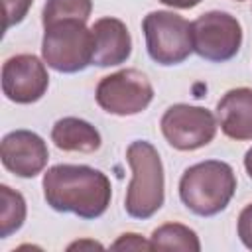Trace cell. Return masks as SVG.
Here are the masks:
<instances>
[{
	"label": "cell",
	"mask_w": 252,
	"mask_h": 252,
	"mask_svg": "<svg viewBox=\"0 0 252 252\" xmlns=\"http://www.w3.org/2000/svg\"><path fill=\"white\" fill-rule=\"evenodd\" d=\"M45 203L57 213H73L81 219H98L112 197L110 179L89 165L59 163L43 175Z\"/></svg>",
	"instance_id": "obj_1"
},
{
	"label": "cell",
	"mask_w": 252,
	"mask_h": 252,
	"mask_svg": "<svg viewBox=\"0 0 252 252\" xmlns=\"http://www.w3.org/2000/svg\"><path fill=\"white\" fill-rule=\"evenodd\" d=\"M234 191V169L220 159L199 161L187 167L179 179L181 203L199 217H215L224 211Z\"/></svg>",
	"instance_id": "obj_2"
},
{
	"label": "cell",
	"mask_w": 252,
	"mask_h": 252,
	"mask_svg": "<svg viewBox=\"0 0 252 252\" xmlns=\"http://www.w3.org/2000/svg\"><path fill=\"white\" fill-rule=\"evenodd\" d=\"M126 161L132 169V181L126 191L124 209L132 219H150L161 209L165 199L159 154L150 142L136 140L126 150Z\"/></svg>",
	"instance_id": "obj_3"
},
{
	"label": "cell",
	"mask_w": 252,
	"mask_h": 252,
	"mask_svg": "<svg viewBox=\"0 0 252 252\" xmlns=\"http://www.w3.org/2000/svg\"><path fill=\"white\" fill-rule=\"evenodd\" d=\"M41 57L59 73H79L93 63L94 37L87 22L67 18L43 26Z\"/></svg>",
	"instance_id": "obj_4"
},
{
	"label": "cell",
	"mask_w": 252,
	"mask_h": 252,
	"mask_svg": "<svg viewBox=\"0 0 252 252\" xmlns=\"http://www.w3.org/2000/svg\"><path fill=\"white\" fill-rule=\"evenodd\" d=\"M148 55L159 65L183 63L193 51L191 24L167 10L150 12L142 22Z\"/></svg>",
	"instance_id": "obj_5"
},
{
	"label": "cell",
	"mask_w": 252,
	"mask_h": 252,
	"mask_svg": "<svg viewBox=\"0 0 252 252\" xmlns=\"http://www.w3.org/2000/svg\"><path fill=\"white\" fill-rule=\"evenodd\" d=\"M94 98L96 104L108 114L132 116L150 106L154 87L142 71L122 69L98 81Z\"/></svg>",
	"instance_id": "obj_6"
},
{
	"label": "cell",
	"mask_w": 252,
	"mask_h": 252,
	"mask_svg": "<svg viewBox=\"0 0 252 252\" xmlns=\"http://www.w3.org/2000/svg\"><path fill=\"white\" fill-rule=\"evenodd\" d=\"M193 51L213 63L232 59L242 43V28L234 16L220 10L201 14L191 22Z\"/></svg>",
	"instance_id": "obj_7"
},
{
	"label": "cell",
	"mask_w": 252,
	"mask_h": 252,
	"mask_svg": "<svg viewBox=\"0 0 252 252\" xmlns=\"http://www.w3.org/2000/svg\"><path fill=\"white\" fill-rule=\"evenodd\" d=\"M159 128L171 148L179 152H193L213 142L219 124L211 110L179 102L163 112Z\"/></svg>",
	"instance_id": "obj_8"
},
{
	"label": "cell",
	"mask_w": 252,
	"mask_h": 252,
	"mask_svg": "<svg viewBox=\"0 0 252 252\" xmlns=\"http://www.w3.org/2000/svg\"><path fill=\"white\" fill-rule=\"evenodd\" d=\"M49 87L45 63L32 53H20L2 65V93L16 104L37 102Z\"/></svg>",
	"instance_id": "obj_9"
},
{
	"label": "cell",
	"mask_w": 252,
	"mask_h": 252,
	"mask_svg": "<svg viewBox=\"0 0 252 252\" xmlns=\"http://www.w3.org/2000/svg\"><path fill=\"white\" fill-rule=\"evenodd\" d=\"M0 158L2 165L10 173L30 179L43 171L49 159V152L39 134L32 130H14L2 138Z\"/></svg>",
	"instance_id": "obj_10"
},
{
	"label": "cell",
	"mask_w": 252,
	"mask_h": 252,
	"mask_svg": "<svg viewBox=\"0 0 252 252\" xmlns=\"http://www.w3.org/2000/svg\"><path fill=\"white\" fill-rule=\"evenodd\" d=\"M94 53L93 63L98 67H112L124 63L132 53V37L126 24L118 18H100L93 24Z\"/></svg>",
	"instance_id": "obj_11"
},
{
	"label": "cell",
	"mask_w": 252,
	"mask_h": 252,
	"mask_svg": "<svg viewBox=\"0 0 252 252\" xmlns=\"http://www.w3.org/2000/svg\"><path fill=\"white\" fill-rule=\"evenodd\" d=\"M217 118L226 138L236 142L252 140V89L226 91L217 102Z\"/></svg>",
	"instance_id": "obj_12"
},
{
	"label": "cell",
	"mask_w": 252,
	"mask_h": 252,
	"mask_svg": "<svg viewBox=\"0 0 252 252\" xmlns=\"http://www.w3.org/2000/svg\"><path fill=\"white\" fill-rule=\"evenodd\" d=\"M51 142L63 152L93 154L100 148V134L91 122L77 116H65L53 124Z\"/></svg>",
	"instance_id": "obj_13"
},
{
	"label": "cell",
	"mask_w": 252,
	"mask_h": 252,
	"mask_svg": "<svg viewBox=\"0 0 252 252\" xmlns=\"http://www.w3.org/2000/svg\"><path fill=\"white\" fill-rule=\"evenodd\" d=\"M152 250H181V252H199L201 242L193 228L181 222H165L158 226L150 236Z\"/></svg>",
	"instance_id": "obj_14"
},
{
	"label": "cell",
	"mask_w": 252,
	"mask_h": 252,
	"mask_svg": "<svg viewBox=\"0 0 252 252\" xmlns=\"http://www.w3.org/2000/svg\"><path fill=\"white\" fill-rule=\"evenodd\" d=\"M0 236L8 238L26 220V201L22 193L14 191L8 185H0Z\"/></svg>",
	"instance_id": "obj_15"
},
{
	"label": "cell",
	"mask_w": 252,
	"mask_h": 252,
	"mask_svg": "<svg viewBox=\"0 0 252 252\" xmlns=\"http://www.w3.org/2000/svg\"><path fill=\"white\" fill-rule=\"evenodd\" d=\"M93 12V0H47L41 12V24L47 26L57 20H83L87 22Z\"/></svg>",
	"instance_id": "obj_16"
},
{
	"label": "cell",
	"mask_w": 252,
	"mask_h": 252,
	"mask_svg": "<svg viewBox=\"0 0 252 252\" xmlns=\"http://www.w3.org/2000/svg\"><path fill=\"white\" fill-rule=\"evenodd\" d=\"M32 2L33 0H4V14H6L4 30H10L12 26L20 24L26 18Z\"/></svg>",
	"instance_id": "obj_17"
},
{
	"label": "cell",
	"mask_w": 252,
	"mask_h": 252,
	"mask_svg": "<svg viewBox=\"0 0 252 252\" xmlns=\"http://www.w3.org/2000/svg\"><path fill=\"white\" fill-rule=\"evenodd\" d=\"M236 230H238V236H240L242 244H244L248 250H252V203L246 205V207L240 211Z\"/></svg>",
	"instance_id": "obj_18"
},
{
	"label": "cell",
	"mask_w": 252,
	"mask_h": 252,
	"mask_svg": "<svg viewBox=\"0 0 252 252\" xmlns=\"http://www.w3.org/2000/svg\"><path fill=\"white\" fill-rule=\"evenodd\" d=\"M112 248L114 250H152V244H150V240H144L140 234L128 232V234H122L112 244Z\"/></svg>",
	"instance_id": "obj_19"
},
{
	"label": "cell",
	"mask_w": 252,
	"mask_h": 252,
	"mask_svg": "<svg viewBox=\"0 0 252 252\" xmlns=\"http://www.w3.org/2000/svg\"><path fill=\"white\" fill-rule=\"evenodd\" d=\"M161 4L165 6H171V8H179V10H189V8H195L201 0H159Z\"/></svg>",
	"instance_id": "obj_20"
},
{
	"label": "cell",
	"mask_w": 252,
	"mask_h": 252,
	"mask_svg": "<svg viewBox=\"0 0 252 252\" xmlns=\"http://www.w3.org/2000/svg\"><path fill=\"white\" fill-rule=\"evenodd\" d=\"M244 169H246V173H248V177L252 179V148L246 152V156H244Z\"/></svg>",
	"instance_id": "obj_21"
},
{
	"label": "cell",
	"mask_w": 252,
	"mask_h": 252,
	"mask_svg": "<svg viewBox=\"0 0 252 252\" xmlns=\"http://www.w3.org/2000/svg\"><path fill=\"white\" fill-rule=\"evenodd\" d=\"M83 246H100V244H96V242H75V244L69 246V250H73V248H83Z\"/></svg>",
	"instance_id": "obj_22"
},
{
	"label": "cell",
	"mask_w": 252,
	"mask_h": 252,
	"mask_svg": "<svg viewBox=\"0 0 252 252\" xmlns=\"http://www.w3.org/2000/svg\"><path fill=\"white\" fill-rule=\"evenodd\" d=\"M236 2H242V0H236Z\"/></svg>",
	"instance_id": "obj_23"
}]
</instances>
